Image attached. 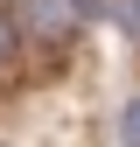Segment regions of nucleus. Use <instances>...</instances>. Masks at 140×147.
I'll return each instance as SVG.
<instances>
[{"mask_svg": "<svg viewBox=\"0 0 140 147\" xmlns=\"http://www.w3.org/2000/svg\"><path fill=\"white\" fill-rule=\"evenodd\" d=\"M21 14H28V28L42 35V42H56V35H70V28H77L70 0H21Z\"/></svg>", "mask_w": 140, "mask_h": 147, "instance_id": "1", "label": "nucleus"}, {"mask_svg": "<svg viewBox=\"0 0 140 147\" xmlns=\"http://www.w3.org/2000/svg\"><path fill=\"white\" fill-rule=\"evenodd\" d=\"M119 147H140V98L119 105Z\"/></svg>", "mask_w": 140, "mask_h": 147, "instance_id": "2", "label": "nucleus"}, {"mask_svg": "<svg viewBox=\"0 0 140 147\" xmlns=\"http://www.w3.org/2000/svg\"><path fill=\"white\" fill-rule=\"evenodd\" d=\"M112 21L126 28V35H140V0H112Z\"/></svg>", "mask_w": 140, "mask_h": 147, "instance_id": "3", "label": "nucleus"}, {"mask_svg": "<svg viewBox=\"0 0 140 147\" xmlns=\"http://www.w3.org/2000/svg\"><path fill=\"white\" fill-rule=\"evenodd\" d=\"M7 56H14V14H0V70H7Z\"/></svg>", "mask_w": 140, "mask_h": 147, "instance_id": "4", "label": "nucleus"}]
</instances>
